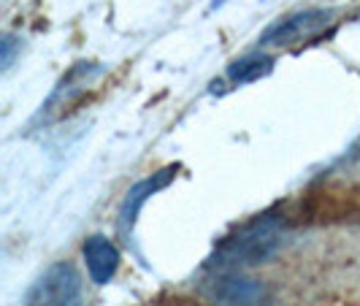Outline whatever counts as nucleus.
Masks as SVG:
<instances>
[{"label":"nucleus","instance_id":"obj_1","mask_svg":"<svg viewBox=\"0 0 360 306\" xmlns=\"http://www.w3.org/2000/svg\"><path fill=\"white\" fill-rule=\"evenodd\" d=\"M288 234V219L279 212H263L252 217L250 222L238 225L233 234L225 236L217 244L214 255L209 257V269L217 271H236L244 266H255L269 260L285 241Z\"/></svg>","mask_w":360,"mask_h":306},{"label":"nucleus","instance_id":"obj_2","mask_svg":"<svg viewBox=\"0 0 360 306\" xmlns=\"http://www.w3.org/2000/svg\"><path fill=\"white\" fill-rule=\"evenodd\" d=\"M22 306H84L82 304V279L76 269L71 263H54L27 290Z\"/></svg>","mask_w":360,"mask_h":306},{"label":"nucleus","instance_id":"obj_3","mask_svg":"<svg viewBox=\"0 0 360 306\" xmlns=\"http://www.w3.org/2000/svg\"><path fill=\"white\" fill-rule=\"evenodd\" d=\"M209 295L219 306H276V298L260 279L238 271H217L209 285Z\"/></svg>","mask_w":360,"mask_h":306},{"label":"nucleus","instance_id":"obj_4","mask_svg":"<svg viewBox=\"0 0 360 306\" xmlns=\"http://www.w3.org/2000/svg\"><path fill=\"white\" fill-rule=\"evenodd\" d=\"M333 11L325 8H309L301 14L282 19L279 25H274L266 36L260 38V44H274V46H290V44H304L325 33V27H330Z\"/></svg>","mask_w":360,"mask_h":306},{"label":"nucleus","instance_id":"obj_5","mask_svg":"<svg viewBox=\"0 0 360 306\" xmlns=\"http://www.w3.org/2000/svg\"><path fill=\"white\" fill-rule=\"evenodd\" d=\"M176 171H179V165H168V168H162L158 174L146 177L144 181H139V184L127 193L125 203H122V209H120V234L125 236L127 241H130V234H133V225H136V219H139L141 206L149 200V196H155L158 190H162L168 181L174 179Z\"/></svg>","mask_w":360,"mask_h":306},{"label":"nucleus","instance_id":"obj_6","mask_svg":"<svg viewBox=\"0 0 360 306\" xmlns=\"http://www.w3.org/2000/svg\"><path fill=\"white\" fill-rule=\"evenodd\" d=\"M84 260H87V271L95 285H106L108 279L120 269V250L111 244L106 236H90L84 241Z\"/></svg>","mask_w":360,"mask_h":306},{"label":"nucleus","instance_id":"obj_7","mask_svg":"<svg viewBox=\"0 0 360 306\" xmlns=\"http://www.w3.org/2000/svg\"><path fill=\"white\" fill-rule=\"evenodd\" d=\"M271 68H274V60L269 54H250L244 60H236L233 65L228 68V79L233 84H247V82L263 79L266 73H271Z\"/></svg>","mask_w":360,"mask_h":306},{"label":"nucleus","instance_id":"obj_8","mask_svg":"<svg viewBox=\"0 0 360 306\" xmlns=\"http://www.w3.org/2000/svg\"><path fill=\"white\" fill-rule=\"evenodd\" d=\"M17 38L14 36H3V44H0V49H3V68H11V63H14V54H17Z\"/></svg>","mask_w":360,"mask_h":306}]
</instances>
